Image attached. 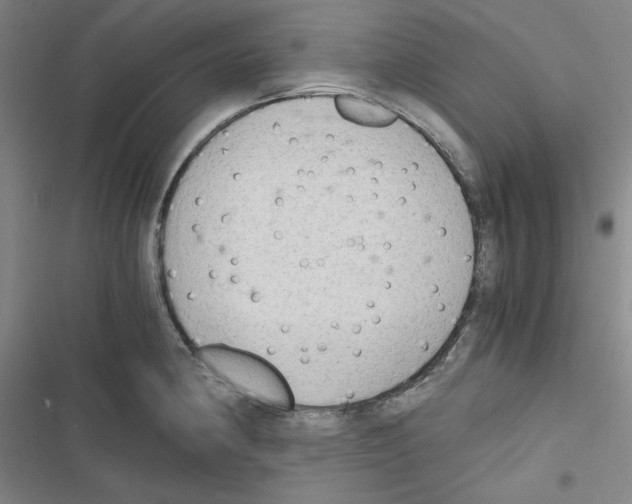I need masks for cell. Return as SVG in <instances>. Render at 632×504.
<instances>
[{
  "instance_id": "obj_1",
  "label": "cell",
  "mask_w": 632,
  "mask_h": 504,
  "mask_svg": "<svg viewBox=\"0 0 632 504\" xmlns=\"http://www.w3.org/2000/svg\"><path fill=\"white\" fill-rule=\"evenodd\" d=\"M223 258L308 354H384L417 344L470 292L477 243L436 151L338 113L257 169Z\"/></svg>"
},
{
  "instance_id": "obj_2",
  "label": "cell",
  "mask_w": 632,
  "mask_h": 504,
  "mask_svg": "<svg viewBox=\"0 0 632 504\" xmlns=\"http://www.w3.org/2000/svg\"><path fill=\"white\" fill-rule=\"evenodd\" d=\"M196 357L212 374L251 400L278 410L294 406L285 378L267 359L221 345L198 348Z\"/></svg>"
}]
</instances>
